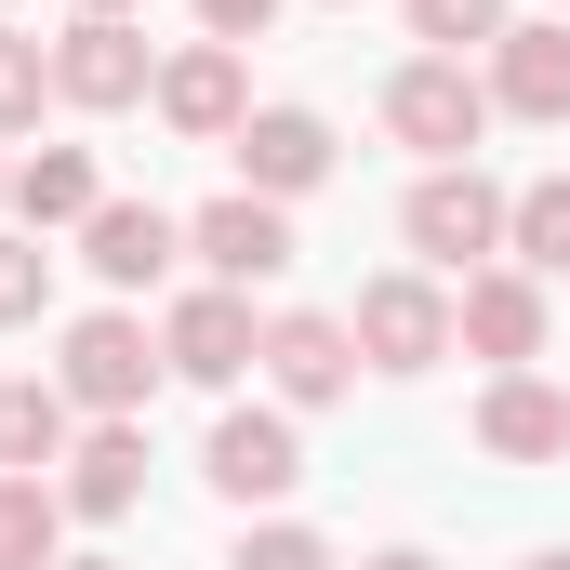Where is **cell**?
Masks as SVG:
<instances>
[{
  "instance_id": "4fadbf2b",
  "label": "cell",
  "mask_w": 570,
  "mask_h": 570,
  "mask_svg": "<svg viewBox=\"0 0 570 570\" xmlns=\"http://www.w3.org/2000/svg\"><path fill=\"white\" fill-rule=\"evenodd\" d=\"M478 451H491V464H570V385H544V372H491Z\"/></svg>"
},
{
  "instance_id": "ffe728a7",
  "label": "cell",
  "mask_w": 570,
  "mask_h": 570,
  "mask_svg": "<svg viewBox=\"0 0 570 570\" xmlns=\"http://www.w3.org/2000/svg\"><path fill=\"white\" fill-rule=\"evenodd\" d=\"M504 253H518L531 279H570V173L518 186V213H504Z\"/></svg>"
},
{
  "instance_id": "cb8c5ba5",
  "label": "cell",
  "mask_w": 570,
  "mask_h": 570,
  "mask_svg": "<svg viewBox=\"0 0 570 570\" xmlns=\"http://www.w3.org/2000/svg\"><path fill=\"white\" fill-rule=\"evenodd\" d=\"M226 570H345V558H332L318 531H292V518H266V531H239V558H226Z\"/></svg>"
},
{
  "instance_id": "83f0119b",
  "label": "cell",
  "mask_w": 570,
  "mask_h": 570,
  "mask_svg": "<svg viewBox=\"0 0 570 570\" xmlns=\"http://www.w3.org/2000/svg\"><path fill=\"white\" fill-rule=\"evenodd\" d=\"M53 570H120V558H53Z\"/></svg>"
},
{
  "instance_id": "5b68a950",
  "label": "cell",
  "mask_w": 570,
  "mask_h": 570,
  "mask_svg": "<svg viewBox=\"0 0 570 570\" xmlns=\"http://www.w3.org/2000/svg\"><path fill=\"white\" fill-rule=\"evenodd\" d=\"M266 358V318H253V292H186L173 318H159V372H186V385H239Z\"/></svg>"
},
{
  "instance_id": "7402d4cb",
  "label": "cell",
  "mask_w": 570,
  "mask_h": 570,
  "mask_svg": "<svg viewBox=\"0 0 570 570\" xmlns=\"http://www.w3.org/2000/svg\"><path fill=\"white\" fill-rule=\"evenodd\" d=\"M40 94H53V53H40L27 27H0V134H13V120H40Z\"/></svg>"
},
{
  "instance_id": "e0dca14e",
  "label": "cell",
  "mask_w": 570,
  "mask_h": 570,
  "mask_svg": "<svg viewBox=\"0 0 570 570\" xmlns=\"http://www.w3.org/2000/svg\"><path fill=\"white\" fill-rule=\"evenodd\" d=\"M13 213H27V239H53V226H94V213H107V186H94V146H27V159H13Z\"/></svg>"
},
{
  "instance_id": "277c9868",
  "label": "cell",
  "mask_w": 570,
  "mask_h": 570,
  "mask_svg": "<svg viewBox=\"0 0 570 570\" xmlns=\"http://www.w3.org/2000/svg\"><path fill=\"white\" fill-rule=\"evenodd\" d=\"M159 94V67H146L134 13H80L67 40H53V107H80V120H120V107H146Z\"/></svg>"
},
{
  "instance_id": "9a60e30c",
  "label": "cell",
  "mask_w": 570,
  "mask_h": 570,
  "mask_svg": "<svg viewBox=\"0 0 570 570\" xmlns=\"http://www.w3.org/2000/svg\"><path fill=\"white\" fill-rule=\"evenodd\" d=\"M491 107L504 120H570V27H504L491 40Z\"/></svg>"
},
{
  "instance_id": "2e32d148",
  "label": "cell",
  "mask_w": 570,
  "mask_h": 570,
  "mask_svg": "<svg viewBox=\"0 0 570 570\" xmlns=\"http://www.w3.org/2000/svg\"><path fill=\"white\" fill-rule=\"evenodd\" d=\"M67 518H134L146 504V425H94V438H67Z\"/></svg>"
},
{
  "instance_id": "4316f807",
  "label": "cell",
  "mask_w": 570,
  "mask_h": 570,
  "mask_svg": "<svg viewBox=\"0 0 570 570\" xmlns=\"http://www.w3.org/2000/svg\"><path fill=\"white\" fill-rule=\"evenodd\" d=\"M518 570H570V544H544V558H518Z\"/></svg>"
},
{
  "instance_id": "7a4b0ae2",
  "label": "cell",
  "mask_w": 570,
  "mask_h": 570,
  "mask_svg": "<svg viewBox=\"0 0 570 570\" xmlns=\"http://www.w3.org/2000/svg\"><path fill=\"white\" fill-rule=\"evenodd\" d=\"M504 213H518V199H504L478 159H438L425 186H412V213H399V239H412L425 266H491V253H504Z\"/></svg>"
},
{
  "instance_id": "d4e9b609",
  "label": "cell",
  "mask_w": 570,
  "mask_h": 570,
  "mask_svg": "<svg viewBox=\"0 0 570 570\" xmlns=\"http://www.w3.org/2000/svg\"><path fill=\"white\" fill-rule=\"evenodd\" d=\"M199 27L239 53V40H266V27H279V0H199Z\"/></svg>"
},
{
  "instance_id": "9c48e42d",
  "label": "cell",
  "mask_w": 570,
  "mask_h": 570,
  "mask_svg": "<svg viewBox=\"0 0 570 570\" xmlns=\"http://www.w3.org/2000/svg\"><path fill=\"white\" fill-rule=\"evenodd\" d=\"M451 345H478L491 372H531L544 358V279L531 266H478L464 305H451Z\"/></svg>"
},
{
  "instance_id": "7c38bea8",
  "label": "cell",
  "mask_w": 570,
  "mask_h": 570,
  "mask_svg": "<svg viewBox=\"0 0 570 570\" xmlns=\"http://www.w3.org/2000/svg\"><path fill=\"white\" fill-rule=\"evenodd\" d=\"M199 478H213L226 504H279L292 478H305V438H292V412H226V425H213V451H199Z\"/></svg>"
},
{
  "instance_id": "3957f363",
  "label": "cell",
  "mask_w": 570,
  "mask_h": 570,
  "mask_svg": "<svg viewBox=\"0 0 570 570\" xmlns=\"http://www.w3.org/2000/svg\"><path fill=\"white\" fill-rule=\"evenodd\" d=\"M385 134L425 146V159H478V134H491V80L451 67V53H412V67L385 80Z\"/></svg>"
},
{
  "instance_id": "484cf974",
  "label": "cell",
  "mask_w": 570,
  "mask_h": 570,
  "mask_svg": "<svg viewBox=\"0 0 570 570\" xmlns=\"http://www.w3.org/2000/svg\"><path fill=\"white\" fill-rule=\"evenodd\" d=\"M358 570H438V558H425V544H385V558H358Z\"/></svg>"
},
{
  "instance_id": "ac0fdd59",
  "label": "cell",
  "mask_w": 570,
  "mask_h": 570,
  "mask_svg": "<svg viewBox=\"0 0 570 570\" xmlns=\"http://www.w3.org/2000/svg\"><path fill=\"white\" fill-rule=\"evenodd\" d=\"M67 438H80L67 385H0V478H40V464H67Z\"/></svg>"
},
{
  "instance_id": "30bf717a",
  "label": "cell",
  "mask_w": 570,
  "mask_h": 570,
  "mask_svg": "<svg viewBox=\"0 0 570 570\" xmlns=\"http://www.w3.org/2000/svg\"><path fill=\"white\" fill-rule=\"evenodd\" d=\"M239 186H253V199H305V186H332V120H318V107H253V120H239Z\"/></svg>"
},
{
  "instance_id": "603a6c76",
  "label": "cell",
  "mask_w": 570,
  "mask_h": 570,
  "mask_svg": "<svg viewBox=\"0 0 570 570\" xmlns=\"http://www.w3.org/2000/svg\"><path fill=\"white\" fill-rule=\"evenodd\" d=\"M40 305H53V253L40 239H0V332H27Z\"/></svg>"
},
{
  "instance_id": "8fae6325",
  "label": "cell",
  "mask_w": 570,
  "mask_h": 570,
  "mask_svg": "<svg viewBox=\"0 0 570 570\" xmlns=\"http://www.w3.org/2000/svg\"><path fill=\"white\" fill-rule=\"evenodd\" d=\"M159 120L186 146H239V120H253V80H239V53L226 40H186L173 67H159Z\"/></svg>"
},
{
  "instance_id": "52a82bcc",
  "label": "cell",
  "mask_w": 570,
  "mask_h": 570,
  "mask_svg": "<svg viewBox=\"0 0 570 570\" xmlns=\"http://www.w3.org/2000/svg\"><path fill=\"white\" fill-rule=\"evenodd\" d=\"M345 332H358V358H372V372H438V358H451V292L399 266V279L358 292V318H345Z\"/></svg>"
},
{
  "instance_id": "5bb4252c",
  "label": "cell",
  "mask_w": 570,
  "mask_h": 570,
  "mask_svg": "<svg viewBox=\"0 0 570 570\" xmlns=\"http://www.w3.org/2000/svg\"><path fill=\"white\" fill-rule=\"evenodd\" d=\"M173 253H186V226H173L159 199H107V213L80 226V266H94L107 292H146L159 266H173Z\"/></svg>"
},
{
  "instance_id": "f546056e",
  "label": "cell",
  "mask_w": 570,
  "mask_h": 570,
  "mask_svg": "<svg viewBox=\"0 0 570 570\" xmlns=\"http://www.w3.org/2000/svg\"><path fill=\"white\" fill-rule=\"evenodd\" d=\"M0 199H13V173H0Z\"/></svg>"
},
{
  "instance_id": "8992f818",
  "label": "cell",
  "mask_w": 570,
  "mask_h": 570,
  "mask_svg": "<svg viewBox=\"0 0 570 570\" xmlns=\"http://www.w3.org/2000/svg\"><path fill=\"white\" fill-rule=\"evenodd\" d=\"M186 253H199L226 292L292 279V213H279V199H253V186H226V199H199V213H186Z\"/></svg>"
},
{
  "instance_id": "6da1fadb",
  "label": "cell",
  "mask_w": 570,
  "mask_h": 570,
  "mask_svg": "<svg viewBox=\"0 0 570 570\" xmlns=\"http://www.w3.org/2000/svg\"><path fill=\"white\" fill-rule=\"evenodd\" d=\"M53 385H67V412H94V425H134V412H146V385H159V345H146V318H120V305L67 318V358H53Z\"/></svg>"
},
{
  "instance_id": "44dd1931",
  "label": "cell",
  "mask_w": 570,
  "mask_h": 570,
  "mask_svg": "<svg viewBox=\"0 0 570 570\" xmlns=\"http://www.w3.org/2000/svg\"><path fill=\"white\" fill-rule=\"evenodd\" d=\"M412 40H438V53L464 67V53H491V40H504V0H412Z\"/></svg>"
},
{
  "instance_id": "d6986e66",
  "label": "cell",
  "mask_w": 570,
  "mask_h": 570,
  "mask_svg": "<svg viewBox=\"0 0 570 570\" xmlns=\"http://www.w3.org/2000/svg\"><path fill=\"white\" fill-rule=\"evenodd\" d=\"M67 544V491L53 478H0V570H53Z\"/></svg>"
},
{
  "instance_id": "ba28073f",
  "label": "cell",
  "mask_w": 570,
  "mask_h": 570,
  "mask_svg": "<svg viewBox=\"0 0 570 570\" xmlns=\"http://www.w3.org/2000/svg\"><path fill=\"white\" fill-rule=\"evenodd\" d=\"M266 385H279V412H332L358 385V332L318 318V305H279L266 318Z\"/></svg>"
},
{
  "instance_id": "f1b7e54d",
  "label": "cell",
  "mask_w": 570,
  "mask_h": 570,
  "mask_svg": "<svg viewBox=\"0 0 570 570\" xmlns=\"http://www.w3.org/2000/svg\"><path fill=\"white\" fill-rule=\"evenodd\" d=\"M80 13H134V0H80Z\"/></svg>"
}]
</instances>
